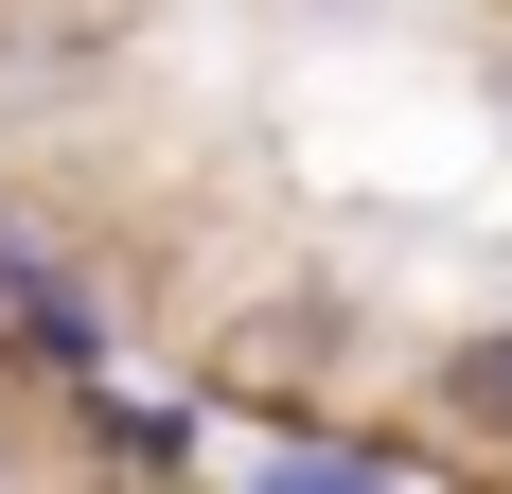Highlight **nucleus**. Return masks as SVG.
<instances>
[{
	"mask_svg": "<svg viewBox=\"0 0 512 494\" xmlns=\"http://www.w3.org/2000/svg\"><path fill=\"white\" fill-rule=\"evenodd\" d=\"M0 336L36 353V371H106V318H89V283H71V247L36 212H0Z\"/></svg>",
	"mask_w": 512,
	"mask_h": 494,
	"instance_id": "f257e3e1",
	"label": "nucleus"
},
{
	"mask_svg": "<svg viewBox=\"0 0 512 494\" xmlns=\"http://www.w3.org/2000/svg\"><path fill=\"white\" fill-rule=\"evenodd\" d=\"M0 459H18V442H0Z\"/></svg>",
	"mask_w": 512,
	"mask_h": 494,
	"instance_id": "20e7f679",
	"label": "nucleus"
},
{
	"mask_svg": "<svg viewBox=\"0 0 512 494\" xmlns=\"http://www.w3.org/2000/svg\"><path fill=\"white\" fill-rule=\"evenodd\" d=\"M89 389V459H195V406H142L124 371H71Z\"/></svg>",
	"mask_w": 512,
	"mask_h": 494,
	"instance_id": "f03ea898",
	"label": "nucleus"
},
{
	"mask_svg": "<svg viewBox=\"0 0 512 494\" xmlns=\"http://www.w3.org/2000/svg\"><path fill=\"white\" fill-rule=\"evenodd\" d=\"M442 424H460V442H512V336H460V353H442Z\"/></svg>",
	"mask_w": 512,
	"mask_h": 494,
	"instance_id": "7ed1b4c3",
	"label": "nucleus"
}]
</instances>
